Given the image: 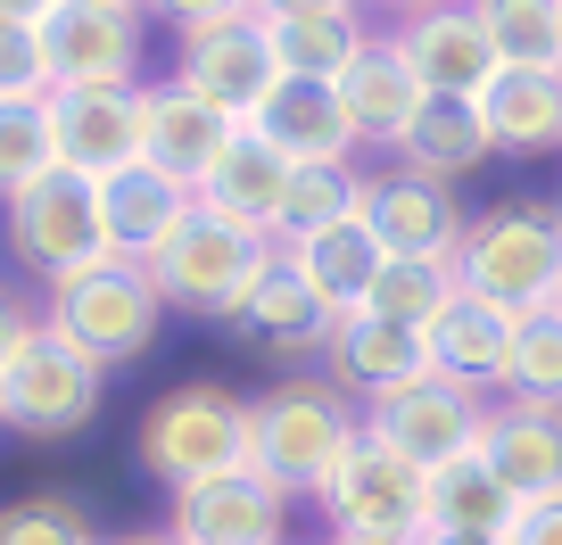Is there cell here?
<instances>
[{
	"label": "cell",
	"mask_w": 562,
	"mask_h": 545,
	"mask_svg": "<svg viewBox=\"0 0 562 545\" xmlns=\"http://www.w3.org/2000/svg\"><path fill=\"white\" fill-rule=\"evenodd\" d=\"M133 455L166 496L199 488V479H224V472H248V463H257V397H240V388H224V381L166 388V397L140 413Z\"/></svg>",
	"instance_id": "6da1fadb"
},
{
	"label": "cell",
	"mask_w": 562,
	"mask_h": 545,
	"mask_svg": "<svg viewBox=\"0 0 562 545\" xmlns=\"http://www.w3.org/2000/svg\"><path fill=\"white\" fill-rule=\"evenodd\" d=\"M356 439H364V405L348 388H331L323 372H290L257 397V472L290 496L323 504V488H331Z\"/></svg>",
	"instance_id": "7a4b0ae2"
},
{
	"label": "cell",
	"mask_w": 562,
	"mask_h": 545,
	"mask_svg": "<svg viewBox=\"0 0 562 545\" xmlns=\"http://www.w3.org/2000/svg\"><path fill=\"white\" fill-rule=\"evenodd\" d=\"M273 257H281L273 231H248V224H232V215H215L207 198H199V207L175 224V240L149 257V282H158L166 315L232 322V315H240V298L273 273Z\"/></svg>",
	"instance_id": "3957f363"
},
{
	"label": "cell",
	"mask_w": 562,
	"mask_h": 545,
	"mask_svg": "<svg viewBox=\"0 0 562 545\" xmlns=\"http://www.w3.org/2000/svg\"><path fill=\"white\" fill-rule=\"evenodd\" d=\"M456 273L472 298L505 306V315H546L562 306V207L538 198H505V207L472 215L456 248Z\"/></svg>",
	"instance_id": "277c9868"
},
{
	"label": "cell",
	"mask_w": 562,
	"mask_h": 545,
	"mask_svg": "<svg viewBox=\"0 0 562 545\" xmlns=\"http://www.w3.org/2000/svg\"><path fill=\"white\" fill-rule=\"evenodd\" d=\"M42 322H50L67 348H83L100 372H116V364H133V355L158 348L166 298H158V282H149V264L100 257L91 273H75V282L50 289V315Z\"/></svg>",
	"instance_id": "5b68a950"
},
{
	"label": "cell",
	"mask_w": 562,
	"mask_h": 545,
	"mask_svg": "<svg viewBox=\"0 0 562 545\" xmlns=\"http://www.w3.org/2000/svg\"><path fill=\"white\" fill-rule=\"evenodd\" d=\"M0 231H9V257L34 273V282H75L108 257V224H100V182L83 174H42L34 191L0 198Z\"/></svg>",
	"instance_id": "8992f818"
},
{
	"label": "cell",
	"mask_w": 562,
	"mask_h": 545,
	"mask_svg": "<svg viewBox=\"0 0 562 545\" xmlns=\"http://www.w3.org/2000/svg\"><path fill=\"white\" fill-rule=\"evenodd\" d=\"M100 397H108V372L42 322V331L25 339V355L0 372V430H25V439H75V430L100 413Z\"/></svg>",
	"instance_id": "52a82bcc"
},
{
	"label": "cell",
	"mask_w": 562,
	"mask_h": 545,
	"mask_svg": "<svg viewBox=\"0 0 562 545\" xmlns=\"http://www.w3.org/2000/svg\"><path fill=\"white\" fill-rule=\"evenodd\" d=\"M480 430H488V388L439 381V372H430V381H414L405 397H389V405H372V413H364V439H381L389 455L422 463V472H439V463L472 455Z\"/></svg>",
	"instance_id": "ba28073f"
},
{
	"label": "cell",
	"mask_w": 562,
	"mask_h": 545,
	"mask_svg": "<svg viewBox=\"0 0 562 545\" xmlns=\"http://www.w3.org/2000/svg\"><path fill=\"white\" fill-rule=\"evenodd\" d=\"M323 512H331L339 537H414L422 512H430V472L389 455L381 439H356L331 488H323Z\"/></svg>",
	"instance_id": "9c48e42d"
},
{
	"label": "cell",
	"mask_w": 562,
	"mask_h": 545,
	"mask_svg": "<svg viewBox=\"0 0 562 545\" xmlns=\"http://www.w3.org/2000/svg\"><path fill=\"white\" fill-rule=\"evenodd\" d=\"M175 83H182V91H199L215 116L257 124V116H265V100L281 91V58H273V42H265V18L215 25V34H182Z\"/></svg>",
	"instance_id": "30bf717a"
},
{
	"label": "cell",
	"mask_w": 562,
	"mask_h": 545,
	"mask_svg": "<svg viewBox=\"0 0 562 545\" xmlns=\"http://www.w3.org/2000/svg\"><path fill=\"white\" fill-rule=\"evenodd\" d=\"M58 91H133L140 83V9H100V0H58L42 25Z\"/></svg>",
	"instance_id": "8fae6325"
},
{
	"label": "cell",
	"mask_w": 562,
	"mask_h": 545,
	"mask_svg": "<svg viewBox=\"0 0 562 545\" xmlns=\"http://www.w3.org/2000/svg\"><path fill=\"white\" fill-rule=\"evenodd\" d=\"M290 504H299V496L273 488V479L248 463V472L182 488L175 512H166V537L175 545H290Z\"/></svg>",
	"instance_id": "7c38bea8"
},
{
	"label": "cell",
	"mask_w": 562,
	"mask_h": 545,
	"mask_svg": "<svg viewBox=\"0 0 562 545\" xmlns=\"http://www.w3.org/2000/svg\"><path fill=\"white\" fill-rule=\"evenodd\" d=\"M397 42H405V58H414V75H422L430 100H480V91L505 75V58H496V42H488V25H480L472 0H439V9L405 18Z\"/></svg>",
	"instance_id": "4fadbf2b"
},
{
	"label": "cell",
	"mask_w": 562,
	"mask_h": 545,
	"mask_svg": "<svg viewBox=\"0 0 562 545\" xmlns=\"http://www.w3.org/2000/svg\"><path fill=\"white\" fill-rule=\"evenodd\" d=\"M323 381L348 388V397L372 413V405L405 397L414 381H430V339H422V331H397V322H381L372 306H356V315H339V331H331Z\"/></svg>",
	"instance_id": "5bb4252c"
},
{
	"label": "cell",
	"mask_w": 562,
	"mask_h": 545,
	"mask_svg": "<svg viewBox=\"0 0 562 545\" xmlns=\"http://www.w3.org/2000/svg\"><path fill=\"white\" fill-rule=\"evenodd\" d=\"M240 348H257V355H273V364H315V355H331V331H339V315L306 289V273L290 257H273V273H265L257 289L240 298V315L224 322Z\"/></svg>",
	"instance_id": "9a60e30c"
},
{
	"label": "cell",
	"mask_w": 562,
	"mask_h": 545,
	"mask_svg": "<svg viewBox=\"0 0 562 545\" xmlns=\"http://www.w3.org/2000/svg\"><path fill=\"white\" fill-rule=\"evenodd\" d=\"M232 133H240V124L215 116V107L199 100V91H182L175 75H166V83H140V166L175 174L182 191H207V174L232 149Z\"/></svg>",
	"instance_id": "2e32d148"
},
{
	"label": "cell",
	"mask_w": 562,
	"mask_h": 545,
	"mask_svg": "<svg viewBox=\"0 0 562 545\" xmlns=\"http://www.w3.org/2000/svg\"><path fill=\"white\" fill-rule=\"evenodd\" d=\"M364 224L381 231L389 257H456L463 231H472V215H463L456 182L389 166V174H364Z\"/></svg>",
	"instance_id": "e0dca14e"
},
{
	"label": "cell",
	"mask_w": 562,
	"mask_h": 545,
	"mask_svg": "<svg viewBox=\"0 0 562 545\" xmlns=\"http://www.w3.org/2000/svg\"><path fill=\"white\" fill-rule=\"evenodd\" d=\"M488 472L513 488V504H562V405L546 397H496L480 430Z\"/></svg>",
	"instance_id": "ac0fdd59"
},
{
	"label": "cell",
	"mask_w": 562,
	"mask_h": 545,
	"mask_svg": "<svg viewBox=\"0 0 562 545\" xmlns=\"http://www.w3.org/2000/svg\"><path fill=\"white\" fill-rule=\"evenodd\" d=\"M58 166L83 182H116L140 166V83L133 91H50Z\"/></svg>",
	"instance_id": "d6986e66"
},
{
	"label": "cell",
	"mask_w": 562,
	"mask_h": 545,
	"mask_svg": "<svg viewBox=\"0 0 562 545\" xmlns=\"http://www.w3.org/2000/svg\"><path fill=\"white\" fill-rule=\"evenodd\" d=\"M339 100H348L356 141H372V149H397V141H405V124L422 116V100H430V91H422L414 58H405V42H397V25H381V34L348 58Z\"/></svg>",
	"instance_id": "ffe728a7"
},
{
	"label": "cell",
	"mask_w": 562,
	"mask_h": 545,
	"mask_svg": "<svg viewBox=\"0 0 562 545\" xmlns=\"http://www.w3.org/2000/svg\"><path fill=\"white\" fill-rule=\"evenodd\" d=\"M257 133L281 149L290 166H348L356 149V124H348V100H339V83H306V75H281V91L265 100Z\"/></svg>",
	"instance_id": "44dd1931"
},
{
	"label": "cell",
	"mask_w": 562,
	"mask_h": 545,
	"mask_svg": "<svg viewBox=\"0 0 562 545\" xmlns=\"http://www.w3.org/2000/svg\"><path fill=\"white\" fill-rule=\"evenodd\" d=\"M281 257L306 273V289H315L331 315H356V306L372 298V282H381L389 248H381V231L364 224V207H356V215H339V224L306 231V240H281Z\"/></svg>",
	"instance_id": "7402d4cb"
},
{
	"label": "cell",
	"mask_w": 562,
	"mask_h": 545,
	"mask_svg": "<svg viewBox=\"0 0 562 545\" xmlns=\"http://www.w3.org/2000/svg\"><path fill=\"white\" fill-rule=\"evenodd\" d=\"M199 207V191H182L175 174H158V166H133V174L100 182V224H108V257H133L149 264L166 240H175V224Z\"/></svg>",
	"instance_id": "603a6c76"
},
{
	"label": "cell",
	"mask_w": 562,
	"mask_h": 545,
	"mask_svg": "<svg viewBox=\"0 0 562 545\" xmlns=\"http://www.w3.org/2000/svg\"><path fill=\"white\" fill-rule=\"evenodd\" d=\"M290 174H299V166L281 158L257 124H240V133H232V149L215 158V174H207V191H199V198H207L215 215H232V224H248V231H273V224H281V198H290Z\"/></svg>",
	"instance_id": "cb8c5ba5"
},
{
	"label": "cell",
	"mask_w": 562,
	"mask_h": 545,
	"mask_svg": "<svg viewBox=\"0 0 562 545\" xmlns=\"http://www.w3.org/2000/svg\"><path fill=\"white\" fill-rule=\"evenodd\" d=\"M513 331H521V315H505V306L463 289V298L447 306V322L430 331V372H439V381H472V388H505Z\"/></svg>",
	"instance_id": "d4e9b609"
},
{
	"label": "cell",
	"mask_w": 562,
	"mask_h": 545,
	"mask_svg": "<svg viewBox=\"0 0 562 545\" xmlns=\"http://www.w3.org/2000/svg\"><path fill=\"white\" fill-rule=\"evenodd\" d=\"M389 158H397L405 174L463 182L472 166L496 158V141H488V116H480V100H422V116L405 124V141L389 149Z\"/></svg>",
	"instance_id": "484cf974"
},
{
	"label": "cell",
	"mask_w": 562,
	"mask_h": 545,
	"mask_svg": "<svg viewBox=\"0 0 562 545\" xmlns=\"http://www.w3.org/2000/svg\"><path fill=\"white\" fill-rule=\"evenodd\" d=\"M422 529H463V537H513L521 529V504H513V488L488 472V455H456L430 472V512H422Z\"/></svg>",
	"instance_id": "4316f807"
},
{
	"label": "cell",
	"mask_w": 562,
	"mask_h": 545,
	"mask_svg": "<svg viewBox=\"0 0 562 545\" xmlns=\"http://www.w3.org/2000/svg\"><path fill=\"white\" fill-rule=\"evenodd\" d=\"M480 116H488V141H496V149H513V158L562 149V75L505 67L488 91H480Z\"/></svg>",
	"instance_id": "83f0119b"
},
{
	"label": "cell",
	"mask_w": 562,
	"mask_h": 545,
	"mask_svg": "<svg viewBox=\"0 0 562 545\" xmlns=\"http://www.w3.org/2000/svg\"><path fill=\"white\" fill-rule=\"evenodd\" d=\"M463 298V273H456V257H389L381 264V282H372V315L381 322H397V331H439L447 322V306Z\"/></svg>",
	"instance_id": "f1b7e54d"
},
{
	"label": "cell",
	"mask_w": 562,
	"mask_h": 545,
	"mask_svg": "<svg viewBox=\"0 0 562 545\" xmlns=\"http://www.w3.org/2000/svg\"><path fill=\"white\" fill-rule=\"evenodd\" d=\"M265 42H273L281 75H306V83H339L348 75V58L364 50V18H265Z\"/></svg>",
	"instance_id": "f546056e"
},
{
	"label": "cell",
	"mask_w": 562,
	"mask_h": 545,
	"mask_svg": "<svg viewBox=\"0 0 562 545\" xmlns=\"http://www.w3.org/2000/svg\"><path fill=\"white\" fill-rule=\"evenodd\" d=\"M496 58L529 75H562V0H472Z\"/></svg>",
	"instance_id": "4dcf8cb0"
},
{
	"label": "cell",
	"mask_w": 562,
	"mask_h": 545,
	"mask_svg": "<svg viewBox=\"0 0 562 545\" xmlns=\"http://www.w3.org/2000/svg\"><path fill=\"white\" fill-rule=\"evenodd\" d=\"M42 174H58L50 100H0V198L34 191Z\"/></svg>",
	"instance_id": "1f68e13d"
},
{
	"label": "cell",
	"mask_w": 562,
	"mask_h": 545,
	"mask_svg": "<svg viewBox=\"0 0 562 545\" xmlns=\"http://www.w3.org/2000/svg\"><path fill=\"white\" fill-rule=\"evenodd\" d=\"M0 545H108L91 529V504L67 488H34V496H9L0 504Z\"/></svg>",
	"instance_id": "d6a6232c"
},
{
	"label": "cell",
	"mask_w": 562,
	"mask_h": 545,
	"mask_svg": "<svg viewBox=\"0 0 562 545\" xmlns=\"http://www.w3.org/2000/svg\"><path fill=\"white\" fill-rule=\"evenodd\" d=\"M356 207H364V174H356V166H299V174H290V198H281L273 240H306V231L339 224V215H356Z\"/></svg>",
	"instance_id": "836d02e7"
},
{
	"label": "cell",
	"mask_w": 562,
	"mask_h": 545,
	"mask_svg": "<svg viewBox=\"0 0 562 545\" xmlns=\"http://www.w3.org/2000/svg\"><path fill=\"white\" fill-rule=\"evenodd\" d=\"M505 397L562 405V306L521 315V331H513V364H505Z\"/></svg>",
	"instance_id": "e575fe53"
},
{
	"label": "cell",
	"mask_w": 562,
	"mask_h": 545,
	"mask_svg": "<svg viewBox=\"0 0 562 545\" xmlns=\"http://www.w3.org/2000/svg\"><path fill=\"white\" fill-rule=\"evenodd\" d=\"M50 50L34 25H0V100H50Z\"/></svg>",
	"instance_id": "d590c367"
},
{
	"label": "cell",
	"mask_w": 562,
	"mask_h": 545,
	"mask_svg": "<svg viewBox=\"0 0 562 545\" xmlns=\"http://www.w3.org/2000/svg\"><path fill=\"white\" fill-rule=\"evenodd\" d=\"M149 9H166V18H175V34H215V25L257 18V0H149Z\"/></svg>",
	"instance_id": "8d00e7d4"
},
{
	"label": "cell",
	"mask_w": 562,
	"mask_h": 545,
	"mask_svg": "<svg viewBox=\"0 0 562 545\" xmlns=\"http://www.w3.org/2000/svg\"><path fill=\"white\" fill-rule=\"evenodd\" d=\"M34 331H42V315L18 298V289H0V372L25 355V339H34Z\"/></svg>",
	"instance_id": "74e56055"
},
{
	"label": "cell",
	"mask_w": 562,
	"mask_h": 545,
	"mask_svg": "<svg viewBox=\"0 0 562 545\" xmlns=\"http://www.w3.org/2000/svg\"><path fill=\"white\" fill-rule=\"evenodd\" d=\"M513 545H562V504H529L521 529H513Z\"/></svg>",
	"instance_id": "f35d334b"
},
{
	"label": "cell",
	"mask_w": 562,
	"mask_h": 545,
	"mask_svg": "<svg viewBox=\"0 0 562 545\" xmlns=\"http://www.w3.org/2000/svg\"><path fill=\"white\" fill-rule=\"evenodd\" d=\"M356 0H257V18H348Z\"/></svg>",
	"instance_id": "ab89813d"
},
{
	"label": "cell",
	"mask_w": 562,
	"mask_h": 545,
	"mask_svg": "<svg viewBox=\"0 0 562 545\" xmlns=\"http://www.w3.org/2000/svg\"><path fill=\"white\" fill-rule=\"evenodd\" d=\"M50 9H58V0H0V25H34V34H42Z\"/></svg>",
	"instance_id": "60d3db41"
},
{
	"label": "cell",
	"mask_w": 562,
	"mask_h": 545,
	"mask_svg": "<svg viewBox=\"0 0 562 545\" xmlns=\"http://www.w3.org/2000/svg\"><path fill=\"white\" fill-rule=\"evenodd\" d=\"M414 545H513V537H463V529H414Z\"/></svg>",
	"instance_id": "b9f144b4"
},
{
	"label": "cell",
	"mask_w": 562,
	"mask_h": 545,
	"mask_svg": "<svg viewBox=\"0 0 562 545\" xmlns=\"http://www.w3.org/2000/svg\"><path fill=\"white\" fill-rule=\"evenodd\" d=\"M108 545H175L166 529H124V537H108Z\"/></svg>",
	"instance_id": "7bdbcfd3"
},
{
	"label": "cell",
	"mask_w": 562,
	"mask_h": 545,
	"mask_svg": "<svg viewBox=\"0 0 562 545\" xmlns=\"http://www.w3.org/2000/svg\"><path fill=\"white\" fill-rule=\"evenodd\" d=\"M381 9H389L397 25H405V18H422V9H439V0H381Z\"/></svg>",
	"instance_id": "ee69618b"
},
{
	"label": "cell",
	"mask_w": 562,
	"mask_h": 545,
	"mask_svg": "<svg viewBox=\"0 0 562 545\" xmlns=\"http://www.w3.org/2000/svg\"><path fill=\"white\" fill-rule=\"evenodd\" d=\"M323 545H414V537H339V529H331Z\"/></svg>",
	"instance_id": "f6af8a7d"
},
{
	"label": "cell",
	"mask_w": 562,
	"mask_h": 545,
	"mask_svg": "<svg viewBox=\"0 0 562 545\" xmlns=\"http://www.w3.org/2000/svg\"><path fill=\"white\" fill-rule=\"evenodd\" d=\"M100 9H140V0H100Z\"/></svg>",
	"instance_id": "bcb514c9"
}]
</instances>
